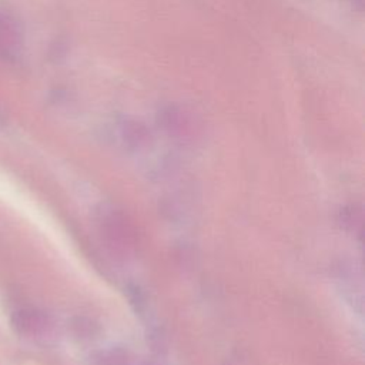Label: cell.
I'll return each instance as SVG.
<instances>
[{"label":"cell","mask_w":365,"mask_h":365,"mask_svg":"<svg viewBox=\"0 0 365 365\" xmlns=\"http://www.w3.org/2000/svg\"><path fill=\"white\" fill-rule=\"evenodd\" d=\"M71 329L74 336L81 342L94 341L101 332L98 322L88 317H77L71 324Z\"/></svg>","instance_id":"cell-4"},{"label":"cell","mask_w":365,"mask_h":365,"mask_svg":"<svg viewBox=\"0 0 365 365\" xmlns=\"http://www.w3.org/2000/svg\"><path fill=\"white\" fill-rule=\"evenodd\" d=\"M23 44L21 29L16 17L6 10H0V60H14Z\"/></svg>","instance_id":"cell-2"},{"label":"cell","mask_w":365,"mask_h":365,"mask_svg":"<svg viewBox=\"0 0 365 365\" xmlns=\"http://www.w3.org/2000/svg\"><path fill=\"white\" fill-rule=\"evenodd\" d=\"M145 365H155V364H145Z\"/></svg>","instance_id":"cell-6"},{"label":"cell","mask_w":365,"mask_h":365,"mask_svg":"<svg viewBox=\"0 0 365 365\" xmlns=\"http://www.w3.org/2000/svg\"><path fill=\"white\" fill-rule=\"evenodd\" d=\"M91 365H133L130 352L124 348L108 346L96 351L90 358Z\"/></svg>","instance_id":"cell-3"},{"label":"cell","mask_w":365,"mask_h":365,"mask_svg":"<svg viewBox=\"0 0 365 365\" xmlns=\"http://www.w3.org/2000/svg\"><path fill=\"white\" fill-rule=\"evenodd\" d=\"M101 232L106 238V241L115 248L117 251L127 252L134 245V232L125 217L115 211L110 210L107 212H103L101 220Z\"/></svg>","instance_id":"cell-1"},{"label":"cell","mask_w":365,"mask_h":365,"mask_svg":"<svg viewBox=\"0 0 365 365\" xmlns=\"http://www.w3.org/2000/svg\"><path fill=\"white\" fill-rule=\"evenodd\" d=\"M361 211H358L355 207H348L344 208V211H341V224L345 228H349L352 231L361 228L362 222H361Z\"/></svg>","instance_id":"cell-5"}]
</instances>
